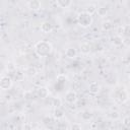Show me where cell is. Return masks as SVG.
<instances>
[{
  "label": "cell",
  "instance_id": "obj_1",
  "mask_svg": "<svg viewBox=\"0 0 130 130\" xmlns=\"http://www.w3.org/2000/svg\"><path fill=\"white\" fill-rule=\"evenodd\" d=\"M52 51V45L49 42L41 41L35 46V52L39 57H47Z\"/></svg>",
  "mask_w": 130,
  "mask_h": 130
},
{
  "label": "cell",
  "instance_id": "obj_2",
  "mask_svg": "<svg viewBox=\"0 0 130 130\" xmlns=\"http://www.w3.org/2000/svg\"><path fill=\"white\" fill-rule=\"evenodd\" d=\"M77 22L81 27L87 28L92 23V15L88 14L85 11H82V12L78 13V15H77Z\"/></svg>",
  "mask_w": 130,
  "mask_h": 130
},
{
  "label": "cell",
  "instance_id": "obj_3",
  "mask_svg": "<svg viewBox=\"0 0 130 130\" xmlns=\"http://www.w3.org/2000/svg\"><path fill=\"white\" fill-rule=\"evenodd\" d=\"M12 83H13V81H12V79H11L10 76H6L5 75V76H2L0 78V88L2 90H8V89H10L11 86H12Z\"/></svg>",
  "mask_w": 130,
  "mask_h": 130
},
{
  "label": "cell",
  "instance_id": "obj_4",
  "mask_svg": "<svg viewBox=\"0 0 130 130\" xmlns=\"http://www.w3.org/2000/svg\"><path fill=\"white\" fill-rule=\"evenodd\" d=\"M65 102L68 103V104H75L77 102V92L73 89H70L68 90L66 93H65Z\"/></svg>",
  "mask_w": 130,
  "mask_h": 130
},
{
  "label": "cell",
  "instance_id": "obj_5",
  "mask_svg": "<svg viewBox=\"0 0 130 130\" xmlns=\"http://www.w3.org/2000/svg\"><path fill=\"white\" fill-rule=\"evenodd\" d=\"M41 1L40 0H29L28 2V8L30 10H34V11H38L41 9Z\"/></svg>",
  "mask_w": 130,
  "mask_h": 130
},
{
  "label": "cell",
  "instance_id": "obj_6",
  "mask_svg": "<svg viewBox=\"0 0 130 130\" xmlns=\"http://www.w3.org/2000/svg\"><path fill=\"white\" fill-rule=\"evenodd\" d=\"M41 30L44 32V34H50L52 30H53V25L51 22L49 21H44L42 24H41Z\"/></svg>",
  "mask_w": 130,
  "mask_h": 130
},
{
  "label": "cell",
  "instance_id": "obj_7",
  "mask_svg": "<svg viewBox=\"0 0 130 130\" xmlns=\"http://www.w3.org/2000/svg\"><path fill=\"white\" fill-rule=\"evenodd\" d=\"M65 116V113L64 111L61 109V107L59 108H54V112H53V117L56 119V120H61L63 119Z\"/></svg>",
  "mask_w": 130,
  "mask_h": 130
},
{
  "label": "cell",
  "instance_id": "obj_8",
  "mask_svg": "<svg viewBox=\"0 0 130 130\" xmlns=\"http://www.w3.org/2000/svg\"><path fill=\"white\" fill-rule=\"evenodd\" d=\"M65 56H66L67 58H69V59H74V58H76V56H77V51H76V49L73 48V47L67 48L66 51H65Z\"/></svg>",
  "mask_w": 130,
  "mask_h": 130
},
{
  "label": "cell",
  "instance_id": "obj_9",
  "mask_svg": "<svg viewBox=\"0 0 130 130\" xmlns=\"http://www.w3.org/2000/svg\"><path fill=\"white\" fill-rule=\"evenodd\" d=\"M90 51H91V46H90L88 43L84 42V43L80 44V53H81V54L87 55V54L90 53Z\"/></svg>",
  "mask_w": 130,
  "mask_h": 130
},
{
  "label": "cell",
  "instance_id": "obj_10",
  "mask_svg": "<svg viewBox=\"0 0 130 130\" xmlns=\"http://www.w3.org/2000/svg\"><path fill=\"white\" fill-rule=\"evenodd\" d=\"M38 95L41 99H47L49 96V90L46 86H41L38 88Z\"/></svg>",
  "mask_w": 130,
  "mask_h": 130
},
{
  "label": "cell",
  "instance_id": "obj_11",
  "mask_svg": "<svg viewBox=\"0 0 130 130\" xmlns=\"http://www.w3.org/2000/svg\"><path fill=\"white\" fill-rule=\"evenodd\" d=\"M88 90H89V92H91L93 94H96L101 90V85L98 82H91L88 86Z\"/></svg>",
  "mask_w": 130,
  "mask_h": 130
},
{
  "label": "cell",
  "instance_id": "obj_12",
  "mask_svg": "<svg viewBox=\"0 0 130 130\" xmlns=\"http://www.w3.org/2000/svg\"><path fill=\"white\" fill-rule=\"evenodd\" d=\"M128 92L125 90V89H122V91L120 92V94L119 95H117V101L119 102V103H125V102H127L128 101Z\"/></svg>",
  "mask_w": 130,
  "mask_h": 130
},
{
  "label": "cell",
  "instance_id": "obj_13",
  "mask_svg": "<svg viewBox=\"0 0 130 130\" xmlns=\"http://www.w3.org/2000/svg\"><path fill=\"white\" fill-rule=\"evenodd\" d=\"M111 42H112V44L114 45V46H121L122 44H123V38H122V36H119V35H116V36H114L112 39H111Z\"/></svg>",
  "mask_w": 130,
  "mask_h": 130
},
{
  "label": "cell",
  "instance_id": "obj_14",
  "mask_svg": "<svg viewBox=\"0 0 130 130\" xmlns=\"http://www.w3.org/2000/svg\"><path fill=\"white\" fill-rule=\"evenodd\" d=\"M56 1H57V5L61 8H67L72 3V0H56Z\"/></svg>",
  "mask_w": 130,
  "mask_h": 130
},
{
  "label": "cell",
  "instance_id": "obj_15",
  "mask_svg": "<svg viewBox=\"0 0 130 130\" xmlns=\"http://www.w3.org/2000/svg\"><path fill=\"white\" fill-rule=\"evenodd\" d=\"M102 28L106 31H110L113 29V22L111 20H106L102 23Z\"/></svg>",
  "mask_w": 130,
  "mask_h": 130
},
{
  "label": "cell",
  "instance_id": "obj_16",
  "mask_svg": "<svg viewBox=\"0 0 130 130\" xmlns=\"http://www.w3.org/2000/svg\"><path fill=\"white\" fill-rule=\"evenodd\" d=\"M96 5H94V4H89L86 8H85V12H87L88 14H90V15H92L93 13H95L96 12Z\"/></svg>",
  "mask_w": 130,
  "mask_h": 130
},
{
  "label": "cell",
  "instance_id": "obj_17",
  "mask_svg": "<svg viewBox=\"0 0 130 130\" xmlns=\"http://www.w3.org/2000/svg\"><path fill=\"white\" fill-rule=\"evenodd\" d=\"M52 106L54 108H59L62 106V100L60 98H53L52 99Z\"/></svg>",
  "mask_w": 130,
  "mask_h": 130
},
{
  "label": "cell",
  "instance_id": "obj_18",
  "mask_svg": "<svg viewBox=\"0 0 130 130\" xmlns=\"http://www.w3.org/2000/svg\"><path fill=\"white\" fill-rule=\"evenodd\" d=\"M96 13L99 16L103 17V16H106V14L108 13V10L106 7H99V8H96Z\"/></svg>",
  "mask_w": 130,
  "mask_h": 130
},
{
  "label": "cell",
  "instance_id": "obj_19",
  "mask_svg": "<svg viewBox=\"0 0 130 130\" xmlns=\"http://www.w3.org/2000/svg\"><path fill=\"white\" fill-rule=\"evenodd\" d=\"M92 115L89 111H84L82 114H81V119L84 120V121H89V119H91Z\"/></svg>",
  "mask_w": 130,
  "mask_h": 130
},
{
  "label": "cell",
  "instance_id": "obj_20",
  "mask_svg": "<svg viewBox=\"0 0 130 130\" xmlns=\"http://www.w3.org/2000/svg\"><path fill=\"white\" fill-rule=\"evenodd\" d=\"M122 124H123V126L125 127V128H129L130 127V117L127 115V116H125L123 119H122Z\"/></svg>",
  "mask_w": 130,
  "mask_h": 130
},
{
  "label": "cell",
  "instance_id": "obj_21",
  "mask_svg": "<svg viewBox=\"0 0 130 130\" xmlns=\"http://www.w3.org/2000/svg\"><path fill=\"white\" fill-rule=\"evenodd\" d=\"M37 69H36V67H34V66H30V67H28L27 68V70H26V73H27V75H29V76H35L36 74H37Z\"/></svg>",
  "mask_w": 130,
  "mask_h": 130
},
{
  "label": "cell",
  "instance_id": "obj_22",
  "mask_svg": "<svg viewBox=\"0 0 130 130\" xmlns=\"http://www.w3.org/2000/svg\"><path fill=\"white\" fill-rule=\"evenodd\" d=\"M110 118H111L112 120H118V119L120 118L119 112H117V111H112V112L110 113Z\"/></svg>",
  "mask_w": 130,
  "mask_h": 130
},
{
  "label": "cell",
  "instance_id": "obj_23",
  "mask_svg": "<svg viewBox=\"0 0 130 130\" xmlns=\"http://www.w3.org/2000/svg\"><path fill=\"white\" fill-rule=\"evenodd\" d=\"M15 68H16V66H15V64L13 62H8L7 65H6V69L8 71H14Z\"/></svg>",
  "mask_w": 130,
  "mask_h": 130
},
{
  "label": "cell",
  "instance_id": "obj_24",
  "mask_svg": "<svg viewBox=\"0 0 130 130\" xmlns=\"http://www.w3.org/2000/svg\"><path fill=\"white\" fill-rule=\"evenodd\" d=\"M69 128H71V129H77V130H80V129H82V125H81L80 123H74V124H72Z\"/></svg>",
  "mask_w": 130,
  "mask_h": 130
},
{
  "label": "cell",
  "instance_id": "obj_25",
  "mask_svg": "<svg viewBox=\"0 0 130 130\" xmlns=\"http://www.w3.org/2000/svg\"><path fill=\"white\" fill-rule=\"evenodd\" d=\"M123 35H125V36H129V25L128 24H126V25H124V32H123Z\"/></svg>",
  "mask_w": 130,
  "mask_h": 130
},
{
  "label": "cell",
  "instance_id": "obj_26",
  "mask_svg": "<svg viewBox=\"0 0 130 130\" xmlns=\"http://www.w3.org/2000/svg\"><path fill=\"white\" fill-rule=\"evenodd\" d=\"M117 59H118V58H117V56H116V55H111V56L109 57V60H110L111 62H116V61H117Z\"/></svg>",
  "mask_w": 130,
  "mask_h": 130
},
{
  "label": "cell",
  "instance_id": "obj_27",
  "mask_svg": "<svg viewBox=\"0 0 130 130\" xmlns=\"http://www.w3.org/2000/svg\"><path fill=\"white\" fill-rule=\"evenodd\" d=\"M124 32V26H119L118 27V35L119 36H122Z\"/></svg>",
  "mask_w": 130,
  "mask_h": 130
},
{
  "label": "cell",
  "instance_id": "obj_28",
  "mask_svg": "<svg viewBox=\"0 0 130 130\" xmlns=\"http://www.w3.org/2000/svg\"><path fill=\"white\" fill-rule=\"evenodd\" d=\"M0 100H1V93H0Z\"/></svg>",
  "mask_w": 130,
  "mask_h": 130
},
{
  "label": "cell",
  "instance_id": "obj_29",
  "mask_svg": "<svg viewBox=\"0 0 130 130\" xmlns=\"http://www.w3.org/2000/svg\"><path fill=\"white\" fill-rule=\"evenodd\" d=\"M0 42H1V36H0Z\"/></svg>",
  "mask_w": 130,
  "mask_h": 130
}]
</instances>
